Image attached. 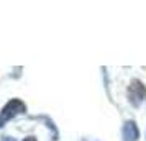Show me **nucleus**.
Here are the masks:
<instances>
[{
    "label": "nucleus",
    "mask_w": 146,
    "mask_h": 141,
    "mask_svg": "<svg viewBox=\"0 0 146 141\" xmlns=\"http://www.w3.org/2000/svg\"><path fill=\"white\" fill-rule=\"evenodd\" d=\"M25 112H27V105L21 100H18V99L10 100L0 112V126H3L8 120H12L18 113H25Z\"/></svg>",
    "instance_id": "obj_1"
},
{
    "label": "nucleus",
    "mask_w": 146,
    "mask_h": 141,
    "mask_svg": "<svg viewBox=\"0 0 146 141\" xmlns=\"http://www.w3.org/2000/svg\"><path fill=\"white\" fill-rule=\"evenodd\" d=\"M128 100L131 102L135 107H138L143 100H146V87L136 79L128 87Z\"/></svg>",
    "instance_id": "obj_2"
},
{
    "label": "nucleus",
    "mask_w": 146,
    "mask_h": 141,
    "mask_svg": "<svg viewBox=\"0 0 146 141\" xmlns=\"http://www.w3.org/2000/svg\"><path fill=\"white\" fill-rule=\"evenodd\" d=\"M121 136H123V141H136L139 138V131L138 126L135 121H126L123 125V130H121Z\"/></svg>",
    "instance_id": "obj_3"
},
{
    "label": "nucleus",
    "mask_w": 146,
    "mask_h": 141,
    "mask_svg": "<svg viewBox=\"0 0 146 141\" xmlns=\"http://www.w3.org/2000/svg\"><path fill=\"white\" fill-rule=\"evenodd\" d=\"M23 141H36V140H35L33 136H28V138H25V140H23Z\"/></svg>",
    "instance_id": "obj_4"
},
{
    "label": "nucleus",
    "mask_w": 146,
    "mask_h": 141,
    "mask_svg": "<svg viewBox=\"0 0 146 141\" xmlns=\"http://www.w3.org/2000/svg\"><path fill=\"white\" fill-rule=\"evenodd\" d=\"M2 141H15V140H12V138H8V136H3V138H2Z\"/></svg>",
    "instance_id": "obj_5"
}]
</instances>
